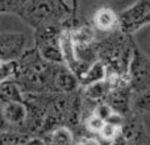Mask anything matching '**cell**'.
I'll use <instances>...</instances> for the list:
<instances>
[{"mask_svg":"<svg viewBox=\"0 0 150 145\" xmlns=\"http://www.w3.org/2000/svg\"><path fill=\"white\" fill-rule=\"evenodd\" d=\"M121 133H122V127L111 124V123H105V125H104L103 129L100 131L98 137L101 139L105 144L111 145L113 141H116L117 139L121 136Z\"/></svg>","mask_w":150,"mask_h":145,"instance_id":"obj_17","label":"cell"},{"mask_svg":"<svg viewBox=\"0 0 150 145\" xmlns=\"http://www.w3.org/2000/svg\"><path fill=\"white\" fill-rule=\"evenodd\" d=\"M21 20L34 31L44 26H74V16L58 0H32L25 8Z\"/></svg>","mask_w":150,"mask_h":145,"instance_id":"obj_1","label":"cell"},{"mask_svg":"<svg viewBox=\"0 0 150 145\" xmlns=\"http://www.w3.org/2000/svg\"><path fill=\"white\" fill-rule=\"evenodd\" d=\"M120 31L133 34L150 24V0H138L119 13Z\"/></svg>","mask_w":150,"mask_h":145,"instance_id":"obj_4","label":"cell"},{"mask_svg":"<svg viewBox=\"0 0 150 145\" xmlns=\"http://www.w3.org/2000/svg\"><path fill=\"white\" fill-rule=\"evenodd\" d=\"M76 145H101V143L95 135L82 133V135L76 136Z\"/></svg>","mask_w":150,"mask_h":145,"instance_id":"obj_18","label":"cell"},{"mask_svg":"<svg viewBox=\"0 0 150 145\" xmlns=\"http://www.w3.org/2000/svg\"><path fill=\"white\" fill-rule=\"evenodd\" d=\"M47 145H76V135L70 127L54 128L41 136Z\"/></svg>","mask_w":150,"mask_h":145,"instance_id":"obj_10","label":"cell"},{"mask_svg":"<svg viewBox=\"0 0 150 145\" xmlns=\"http://www.w3.org/2000/svg\"><path fill=\"white\" fill-rule=\"evenodd\" d=\"M30 1L32 0H0V9L3 13H12L21 18Z\"/></svg>","mask_w":150,"mask_h":145,"instance_id":"obj_14","label":"cell"},{"mask_svg":"<svg viewBox=\"0 0 150 145\" xmlns=\"http://www.w3.org/2000/svg\"><path fill=\"white\" fill-rule=\"evenodd\" d=\"M20 70L18 61H1L0 62V82L15 80Z\"/></svg>","mask_w":150,"mask_h":145,"instance_id":"obj_16","label":"cell"},{"mask_svg":"<svg viewBox=\"0 0 150 145\" xmlns=\"http://www.w3.org/2000/svg\"><path fill=\"white\" fill-rule=\"evenodd\" d=\"M92 26L96 32L109 34L120 29L119 13H116L112 8L103 7L99 8L92 17Z\"/></svg>","mask_w":150,"mask_h":145,"instance_id":"obj_8","label":"cell"},{"mask_svg":"<svg viewBox=\"0 0 150 145\" xmlns=\"http://www.w3.org/2000/svg\"><path fill=\"white\" fill-rule=\"evenodd\" d=\"M105 74H107L105 66L99 60V61H96V62H93L87 70L83 72V74H80L78 78H79L80 86L86 87V86H90V85H92V83L99 82V80L105 79Z\"/></svg>","mask_w":150,"mask_h":145,"instance_id":"obj_12","label":"cell"},{"mask_svg":"<svg viewBox=\"0 0 150 145\" xmlns=\"http://www.w3.org/2000/svg\"><path fill=\"white\" fill-rule=\"evenodd\" d=\"M115 86L112 85L109 80L103 79L99 80L96 83H92L90 86H86V87H82V92L84 99L90 100L91 103L93 104H99L101 102H105L108 94L113 90Z\"/></svg>","mask_w":150,"mask_h":145,"instance_id":"obj_9","label":"cell"},{"mask_svg":"<svg viewBox=\"0 0 150 145\" xmlns=\"http://www.w3.org/2000/svg\"><path fill=\"white\" fill-rule=\"evenodd\" d=\"M24 145H47V144L45 143V140L41 136H33V137L29 139Z\"/></svg>","mask_w":150,"mask_h":145,"instance_id":"obj_20","label":"cell"},{"mask_svg":"<svg viewBox=\"0 0 150 145\" xmlns=\"http://www.w3.org/2000/svg\"><path fill=\"white\" fill-rule=\"evenodd\" d=\"M1 129H15L24 132L28 107L25 102H0Z\"/></svg>","mask_w":150,"mask_h":145,"instance_id":"obj_6","label":"cell"},{"mask_svg":"<svg viewBox=\"0 0 150 145\" xmlns=\"http://www.w3.org/2000/svg\"><path fill=\"white\" fill-rule=\"evenodd\" d=\"M132 96H133V90L128 83L120 85L113 87V90L108 94L105 99V103L112 107V109L122 116L129 117L133 115L132 112Z\"/></svg>","mask_w":150,"mask_h":145,"instance_id":"obj_7","label":"cell"},{"mask_svg":"<svg viewBox=\"0 0 150 145\" xmlns=\"http://www.w3.org/2000/svg\"><path fill=\"white\" fill-rule=\"evenodd\" d=\"M30 136L21 131L1 129V145H24Z\"/></svg>","mask_w":150,"mask_h":145,"instance_id":"obj_15","label":"cell"},{"mask_svg":"<svg viewBox=\"0 0 150 145\" xmlns=\"http://www.w3.org/2000/svg\"><path fill=\"white\" fill-rule=\"evenodd\" d=\"M132 112L141 119L150 117V90L133 92Z\"/></svg>","mask_w":150,"mask_h":145,"instance_id":"obj_11","label":"cell"},{"mask_svg":"<svg viewBox=\"0 0 150 145\" xmlns=\"http://www.w3.org/2000/svg\"><path fill=\"white\" fill-rule=\"evenodd\" d=\"M63 26H44L36 29L33 33L34 48L38 53L52 63H63L61 33Z\"/></svg>","mask_w":150,"mask_h":145,"instance_id":"obj_2","label":"cell"},{"mask_svg":"<svg viewBox=\"0 0 150 145\" xmlns=\"http://www.w3.org/2000/svg\"><path fill=\"white\" fill-rule=\"evenodd\" d=\"M63 7H66L74 16H76V9H78V1L79 0H58Z\"/></svg>","mask_w":150,"mask_h":145,"instance_id":"obj_19","label":"cell"},{"mask_svg":"<svg viewBox=\"0 0 150 145\" xmlns=\"http://www.w3.org/2000/svg\"><path fill=\"white\" fill-rule=\"evenodd\" d=\"M0 102H25V94L16 80L0 82Z\"/></svg>","mask_w":150,"mask_h":145,"instance_id":"obj_13","label":"cell"},{"mask_svg":"<svg viewBox=\"0 0 150 145\" xmlns=\"http://www.w3.org/2000/svg\"><path fill=\"white\" fill-rule=\"evenodd\" d=\"M28 37L20 32H3L0 34V61H18L28 49Z\"/></svg>","mask_w":150,"mask_h":145,"instance_id":"obj_5","label":"cell"},{"mask_svg":"<svg viewBox=\"0 0 150 145\" xmlns=\"http://www.w3.org/2000/svg\"><path fill=\"white\" fill-rule=\"evenodd\" d=\"M128 83L133 92L150 90V57L134 41L128 70Z\"/></svg>","mask_w":150,"mask_h":145,"instance_id":"obj_3","label":"cell"}]
</instances>
